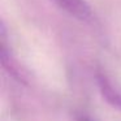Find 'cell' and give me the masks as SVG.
Listing matches in <instances>:
<instances>
[{
	"mask_svg": "<svg viewBox=\"0 0 121 121\" xmlns=\"http://www.w3.org/2000/svg\"><path fill=\"white\" fill-rule=\"evenodd\" d=\"M52 1L79 21H89L92 17L91 8L85 0H52Z\"/></svg>",
	"mask_w": 121,
	"mask_h": 121,
	"instance_id": "obj_1",
	"label": "cell"
},
{
	"mask_svg": "<svg viewBox=\"0 0 121 121\" xmlns=\"http://www.w3.org/2000/svg\"><path fill=\"white\" fill-rule=\"evenodd\" d=\"M96 82H98V86H99V90L102 92L103 98L112 107H116L117 109L121 111V90L118 87H116L112 83V81L102 72H98Z\"/></svg>",
	"mask_w": 121,
	"mask_h": 121,
	"instance_id": "obj_2",
	"label": "cell"
},
{
	"mask_svg": "<svg viewBox=\"0 0 121 121\" xmlns=\"http://www.w3.org/2000/svg\"><path fill=\"white\" fill-rule=\"evenodd\" d=\"M77 121H94L92 118L87 117L86 115H79L78 117H77Z\"/></svg>",
	"mask_w": 121,
	"mask_h": 121,
	"instance_id": "obj_3",
	"label": "cell"
}]
</instances>
